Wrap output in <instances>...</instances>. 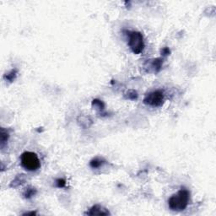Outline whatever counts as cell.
<instances>
[{"label":"cell","mask_w":216,"mask_h":216,"mask_svg":"<svg viewBox=\"0 0 216 216\" xmlns=\"http://www.w3.org/2000/svg\"><path fill=\"white\" fill-rule=\"evenodd\" d=\"M56 186L58 188H63L66 187V181L63 178H57L56 180Z\"/></svg>","instance_id":"4fadbf2b"},{"label":"cell","mask_w":216,"mask_h":216,"mask_svg":"<svg viewBox=\"0 0 216 216\" xmlns=\"http://www.w3.org/2000/svg\"><path fill=\"white\" fill-rule=\"evenodd\" d=\"M127 36V44L134 54H140L144 48V36L139 31H125Z\"/></svg>","instance_id":"7a4b0ae2"},{"label":"cell","mask_w":216,"mask_h":216,"mask_svg":"<svg viewBox=\"0 0 216 216\" xmlns=\"http://www.w3.org/2000/svg\"><path fill=\"white\" fill-rule=\"evenodd\" d=\"M190 192L186 188H182L176 194H173L168 200V205L172 211H182L189 203Z\"/></svg>","instance_id":"6da1fadb"},{"label":"cell","mask_w":216,"mask_h":216,"mask_svg":"<svg viewBox=\"0 0 216 216\" xmlns=\"http://www.w3.org/2000/svg\"><path fill=\"white\" fill-rule=\"evenodd\" d=\"M165 95L164 92L160 89H157L155 91H152L150 93L147 94L145 97L144 99V103L154 107H158L162 106L164 103Z\"/></svg>","instance_id":"277c9868"},{"label":"cell","mask_w":216,"mask_h":216,"mask_svg":"<svg viewBox=\"0 0 216 216\" xmlns=\"http://www.w3.org/2000/svg\"><path fill=\"white\" fill-rule=\"evenodd\" d=\"M162 63H163V59L162 58H155L154 60H151L149 63V71H153L155 73H157L160 70L161 67H162Z\"/></svg>","instance_id":"8992f818"},{"label":"cell","mask_w":216,"mask_h":216,"mask_svg":"<svg viewBox=\"0 0 216 216\" xmlns=\"http://www.w3.org/2000/svg\"><path fill=\"white\" fill-rule=\"evenodd\" d=\"M1 147L3 148L4 144H6V142L8 141L9 139V133H8V132L5 131L4 128H2L1 129Z\"/></svg>","instance_id":"9c48e42d"},{"label":"cell","mask_w":216,"mask_h":216,"mask_svg":"<svg viewBox=\"0 0 216 216\" xmlns=\"http://www.w3.org/2000/svg\"><path fill=\"white\" fill-rule=\"evenodd\" d=\"M105 163H106V160H104L103 158L95 157V158L90 160L89 165L92 169H98V168H101V166H103V165Z\"/></svg>","instance_id":"52a82bcc"},{"label":"cell","mask_w":216,"mask_h":216,"mask_svg":"<svg viewBox=\"0 0 216 216\" xmlns=\"http://www.w3.org/2000/svg\"><path fill=\"white\" fill-rule=\"evenodd\" d=\"M16 74H17V71L15 69H12V70L9 72L8 74H6L4 76V79L10 82H13L15 78H16Z\"/></svg>","instance_id":"30bf717a"},{"label":"cell","mask_w":216,"mask_h":216,"mask_svg":"<svg viewBox=\"0 0 216 216\" xmlns=\"http://www.w3.org/2000/svg\"><path fill=\"white\" fill-rule=\"evenodd\" d=\"M127 99H129V100H136L138 98V94H137L136 91L133 90V89L128 90L127 92Z\"/></svg>","instance_id":"7c38bea8"},{"label":"cell","mask_w":216,"mask_h":216,"mask_svg":"<svg viewBox=\"0 0 216 216\" xmlns=\"http://www.w3.org/2000/svg\"><path fill=\"white\" fill-rule=\"evenodd\" d=\"M92 106L95 107V109H98V110H103L105 106L104 103L101 101H99V100H94L93 102H92Z\"/></svg>","instance_id":"8fae6325"},{"label":"cell","mask_w":216,"mask_h":216,"mask_svg":"<svg viewBox=\"0 0 216 216\" xmlns=\"http://www.w3.org/2000/svg\"><path fill=\"white\" fill-rule=\"evenodd\" d=\"M36 194V189L34 188H28L23 193L24 197H25V198H27V199L32 197Z\"/></svg>","instance_id":"ba28073f"},{"label":"cell","mask_w":216,"mask_h":216,"mask_svg":"<svg viewBox=\"0 0 216 216\" xmlns=\"http://www.w3.org/2000/svg\"><path fill=\"white\" fill-rule=\"evenodd\" d=\"M170 52H171V51H170V49L168 47H164V48L161 50V54H162L163 56H167V55H169Z\"/></svg>","instance_id":"5bb4252c"},{"label":"cell","mask_w":216,"mask_h":216,"mask_svg":"<svg viewBox=\"0 0 216 216\" xmlns=\"http://www.w3.org/2000/svg\"><path fill=\"white\" fill-rule=\"evenodd\" d=\"M85 215H110V212L108 211L106 208L96 204V205L91 207L89 211Z\"/></svg>","instance_id":"5b68a950"},{"label":"cell","mask_w":216,"mask_h":216,"mask_svg":"<svg viewBox=\"0 0 216 216\" xmlns=\"http://www.w3.org/2000/svg\"><path fill=\"white\" fill-rule=\"evenodd\" d=\"M24 215H36V212H26V213H25Z\"/></svg>","instance_id":"9a60e30c"},{"label":"cell","mask_w":216,"mask_h":216,"mask_svg":"<svg viewBox=\"0 0 216 216\" xmlns=\"http://www.w3.org/2000/svg\"><path fill=\"white\" fill-rule=\"evenodd\" d=\"M20 163L28 171H36L41 167V161L38 158V155L31 151H25L21 155Z\"/></svg>","instance_id":"3957f363"}]
</instances>
